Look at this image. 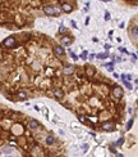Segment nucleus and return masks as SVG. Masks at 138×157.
<instances>
[{"label":"nucleus","mask_w":138,"mask_h":157,"mask_svg":"<svg viewBox=\"0 0 138 157\" xmlns=\"http://www.w3.org/2000/svg\"><path fill=\"white\" fill-rule=\"evenodd\" d=\"M3 44H4V46L13 48V46H16V39H14L13 36H9V37H6L4 41H3Z\"/></svg>","instance_id":"nucleus-1"},{"label":"nucleus","mask_w":138,"mask_h":157,"mask_svg":"<svg viewBox=\"0 0 138 157\" xmlns=\"http://www.w3.org/2000/svg\"><path fill=\"white\" fill-rule=\"evenodd\" d=\"M44 13L46 16H55V10L53 5H44Z\"/></svg>","instance_id":"nucleus-2"},{"label":"nucleus","mask_w":138,"mask_h":157,"mask_svg":"<svg viewBox=\"0 0 138 157\" xmlns=\"http://www.w3.org/2000/svg\"><path fill=\"white\" fill-rule=\"evenodd\" d=\"M54 54L56 55V57H61V55H64L65 54V50H64V48L60 46V45H56V46H54Z\"/></svg>","instance_id":"nucleus-3"},{"label":"nucleus","mask_w":138,"mask_h":157,"mask_svg":"<svg viewBox=\"0 0 138 157\" xmlns=\"http://www.w3.org/2000/svg\"><path fill=\"white\" fill-rule=\"evenodd\" d=\"M72 41H73V39L70 36H64V37H61V39H60V44H61V45H64V46L70 45Z\"/></svg>","instance_id":"nucleus-4"},{"label":"nucleus","mask_w":138,"mask_h":157,"mask_svg":"<svg viewBox=\"0 0 138 157\" xmlns=\"http://www.w3.org/2000/svg\"><path fill=\"white\" fill-rule=\"evenodd\" d=\"M113 94H114V97H116V98H120V97L123 95V89H121V86H114Z\"/></svg>","instance_id":"nucleus-5"},{"label":"nucleus","mask_w":138,"mask_h":157,"mask_svg":"<svg viewBox=\"0 0 138 157\" xmlns=\"http://www.w3.org/2000/svg\"><path fill=\"white\" fill-rule=\"evenodd\" d=\"M60 9H61V10H64L65 13H70V12L73 10V7L70 5V4H68V3H64V4L60 7Z\"/></svg>","instance_id":"nucleus-6"},{"label":"nucleus","mask_w":138,"mask_h":157,"mask_svg":"<svg viewBox=\"0 0 138 157\" xmlns=\"http://www.w3.org/2000/svg\"><path fill=\"white\" fill-rule=\"evenodd\" d=\"M53 93H54V95L56 97V98H59V99H61L63 97H64V93H63L59 88H54L53 89Z\"/></svg>","instance_id":"nucleus-7"},{"label":"nucleus","mask_w":138,"mask_h":157,"mask_svg":"<svg viewBox=\"0 0 138 157\" xmlns=\"http://www.w3.org/2000/svg\"><path fill=\"white\" fill-rule=\"evenodd\" d=\"M86 73H87L88 77H92L95 73V67L94 66H87L86 67Z\"/></svg>","instance_id":"nucleus-8"},{"label":"nucleus","mask_w":138,"mask_h":157,"mask_svg":"<svg viewBox=\"0 0 138 157\" xmlns=\"http://www.w3.org/2000/svg\"><path fill=\"white\" fill-rule=\"evenodd\" d=\"M130 35H132V37L137 41V39H138V26H133L132 31H130Z\"/></svg>","instance_id":"nucleus-9"},{"label":"nucleus","mask_w":138,"mask_h":157,"mask_svg":"<svg viewBox=\"0 0 138 157\" xmlns=\"http://www.w3.org/2000/svg\"><path fill=\"white\" fill-rule=\"evenodd\" d=\"M73 72H74L73 66H66V67H64V70H63V73L64 75H72Z\"/></svg>","instance_id":"nucleus-10"},{"label":"nucleus","mask_w":138,"mask_h":157,"mask_svg":"<svg viewBox=\"0 0 138 157\" xmlns=\"http://www.w3.org/2000/svg\"><path fill=\"white\" fill-rule=\"evenodd\" d=\"M39 126H40L39 121H37V120H35V118H32V120L29 121V129H33V130H35V129H37V128H39Z\"/></svg>","instance_id":"nucleus-11"},{"label":"nucleus","mask_w":138,"mask_h":157,"mask_svg":"<svg viewBox=\"0 0 138 157\" xmlns=\"http://www.w3.org/2000/svg\"><path fill=\"white\" fill-rule=\"evenodd\" d=\"M102 128L106 130V131H113L114 130V125L110 124V122H105V124L102 125Z\"/></svg>","instance_id":"nucleus-12"},{"label":"nucleus","mask_w":138,"mask_h":157,"mask_svg":"<svg viewBox=\"0 0 138 157\" xmlns=\"http://www.w3.org/2000/svg\"><path fill=\"white\" fill-rule=\"evenodd\" d=\"M46 143L49 144V145H51V144H54L55 143V138L53 137V135H49L46 138Z\"/></svg>","instance_id":"nucleus-13"},{"label":"nucleus","mask_w":138,"mask_h":157,"mask_svg":"<svg viewBox=\"0 0 138 157\" xmlns=\"http://www.w3.org/2000/svg\"><path fill=\"white\" fill-rule=\"evenodd\" d=\"M107 57H109V53H107V52H106V53H100V54L96 55V58H99V59H105Z\"/></svg>","instance_id":"nucleus-14"},{"label":"nucleus","mask_w":138,"mask_h":157,"mask_svg":"<svg viewBox=\"0 0 138 157\" xmlns=\"http://www.w3.org/2000/svg\"><path fill=\"white\" fill-rule=\"evenodd\" d=\"M18 98L19 99H27V93L26 92H18Z\"/></svg>","instance_id":"nucleus-15"},{"label":"nucleus","mask_w":138,"mask_h":157,"mask_svg":"<svg viewBox=\"0 0 138 157\" xmlns=\"http://www.w3.org/2000/svg\"><path fill=\"white\" fill-rule=\"evenodd\" d=\"M105 67L109 71H114V63H107V65H105Z\"/></svg>","instance_id":"nucleus-16"},{"label":"nucleus","mask_w":138,"mask_h":157,"mask_svg":"<svg viewBox=\"0 0 138 157\" xmlns=\"http://www.w3.org/2000/svg\"><path fill=\"white\" fill-rule=\"evenodd\" d=\"M132 125H133V118H130V120L128 121V124H127V130H130Z\"/></svg>","instance_id":"nucleus-17"},{"label":"nucleus","mask_w":138,"mask_h":157,"mask_svg":"<svg viewBox=\"0 0 138 157\" xmlns=\"http://www.w3.org/2000/svg\"><path fill=\"white\" fill-rule=\"evenodd\" d=\"M59 32H61V33L66 32V27H64V26H60V27H59Z\"/></svg>","instance_id":"nucleus-18"},{"label":"nucleus","mask_w":138,"mask_h":157,"mask_svg":"<svg viewBox=\"0 0 138 157\" xmlns=\"http://www.w3.org/2000/svg\"><path fill=\"white\" fill-rule=\"evenodd\" d=\"M69 54H70V57H72V58L74 59V61H77V59H78V57H77V55L73 53V52H70V50H69Z\"/></svg>","instance_id":"nucleus-19"},{"label":"nucleus","mask_w":138,"mask_h":157,"mask_svg":"<svg viewBox=\"0 0 138 157\" xmlns=\"http://www.w3.org/2000/svg\"><path fill=\"white\" fill-rule=\"evenodd\" d=\"M78 120H79L81 122H84V121H86V117H84V116H81V115H79V116H78Z\"/></svg>","instance_id":"nucleus-20"},{"label":"nucleus","mask_w":138,"mask_h":157,"mask_svg":"<svg viewBox=\"0 0 138 157\" xmlns=\"http://www.w3.org/2000/svg\"><path fill=\"white\" fill-rule=\"evenodd\" d=\"M54 10H55V14H59V13H60V8H59V7H54Z\"/></svg>","instance_id":"nucleus-21"},{"label":"nucleus","mask_w":138,"mask_h":157,"mask_svg":"<svg viewBox=\"0 0 138 157\" xmlns=\"http://www.w3.org/2000/svg\"><path fill=\"white\" fill-rule=\"evenodd\" d=\"M123 143H124V138H120V139L116 142V144H118V145H121Z\"/></svg>","instance_id":"nucleus-22"},{"label":"nucleus","mask_w":138,"mask_h":157,"mask_svg":"<svg viewBox=\"0 0 138 157\" xmlns=\"http://www.w3.org/2000/svg\"><path fill=\"white\" fill-rule=\"evenodd\" d=\"M123 84H124L128 89H132V84H130V83H125V81H123Z\"/></svg>","instance_id":"nucleus-23"},{"label":"nucleus","mask_w":138,"mask_h":157,"mask_svg":"<svg viewBox=\"0 0 138 157\" xmlns=\"http://www.w3.org/2000/svg\"><path fill=\"white\" fill-rule=\"evenodd\" d=\"M86 55H87V52L84 50L83 53H82V55H81V58H82V59H86V58H87V57H86Z\"/></svg>","instance_id":"nucleus-24"},{"label":"nucleus","mask_w":138,"mask_h":157,"mask_svg":"<svg viewBox=\"0 0 138 157\" xmlns=\"http://www.w3.org/2000/svg\"><path fill=\"white\" fill-rule=\"evenodd\" d=\"M105 20H106V21H109V20H110V13H109V12H106V13H105Z\"/></svg>","instance_id":"nucleus-25"},{"label":"nucleus","mask_w":138,"mask_h":157,"mask_svg":"<svg viewBox=\"0 0 138 157\" xmlns=\"http://www.w3.org/2000/svg\"><path fill=\"white\" fill-rule=\"evenodd\" d=\"M110 151H111V153H115V155H116V149L115 148H110Z\"/></svg>","instance_id":"nucleus-26"},{"label":"nucleus","mask_w":138,"mask_h":157,"mask_svg":"<svg viewBox=\"0 0 138 157\" xmlns=\"http://www.w3.org/2000/svg\"><path fill=\"white\" fill-rule=\"evenodd\" d=\"M132 57H133V59H134V61H137V54H133Z\"/></svg>","instance_id":"nucleus-27"},{"label":"nucleus","mask_w":138,"mask_h":157,"mask_svg":"<svg viewBox=\"0 0 138 157\" xmlns=\"http://www.w3.org/2000/svg\"><path fill=\"white\" fill-rule=\"evenodd\" d=\"M116 157H124V156H123L121 153H116Z\"/></svg>","instance_id":"nucleus-28"},{"label":"nucleus","mask_w":138,"mask_h":157,"mask_svg":"<svg viewBox=\"0 0 138 157\" xmlns=\"http://www.w3.org/2000/svg\"><path fill=\"white\" fill-rule=\"evenodd\" d=\"M0 155H1V151H0Z\"/></svg>","instance_id":"nucleus-29"},{"label":"nucleus","mask_w":138,"mask_h":157,"mask_svg":"<svg viewBox=\"0 0 138 157\" xmlns=\"http://www.w3.org/2000/svg\"><path fill=\"white\" fill-rule=\"evenodd\" d=\"M0 62H1V58H0Z\"/></svg>","instance_id":"nucleus-30"}]
</instances>
